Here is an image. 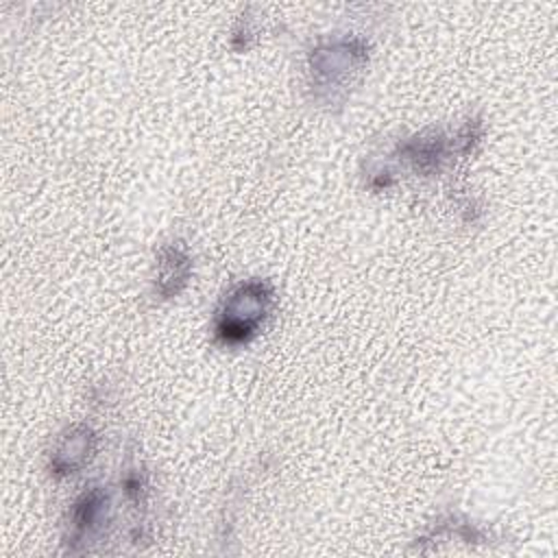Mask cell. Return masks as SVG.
Returning <instances> with one entry per match:
<instances>
[{
    "label": "cell",
    "mask_w": 558,
    "mask_h": 558,
    "mask_svg": "<svg viewBox=\"0 0 558 558\" xmlns=\"http://www.w3.org/2000/svg\"><path fill=\"white\" fill-rule=\"evenodd\" d=\"M368 65V44L362 37L318 39L307 52V87L320 105H342Z\"/></svg>",
    "instance_id": "cell-1"
},
{
    "label": "cell",
    "mask_w": 558,
    "mask_h": 558,
    "mask_svg": "<svg viewBox=\"0 0 558 558\" xmlns=\"http://www.w3.org/2000/svg\"><path fill=\"white\" fill-rule=\"evenodd\" d=\"M111 523V495L105 486H87L70 506L63 545L72 554L92 551Z\"/></svg>",
    "instance_id": "cell-3"
},
{
    "label": "cell",
    "mask_w": 558,
    "mask_h": 558,
    "mask_svg": "<svg viewBox=\"0 0 558 558\" xmlns=\"http://www.w3.org/2000/svg\"><path fill=\"white\" fill-rule=\"evenodd\" d=\"M275 307V288L264 279H246L235 283L220 301L211 333L214 342L225 349L248 344L266 325Z\"/></svg>",
    "instance_id": "cell-2"
},
{
    "label": "cell",
    "mask_w": 558,
    "mask_h": 558,
    "mask_svg": "<svg viewBox=\"0 0 558 558\" xmlns=\"http://www.w3.org/2000/svg\"><path fill=\"white\" fill-rule=\"evenodd\" d=\"M192 255L190 248L174 240L159 248L155 259V277L153 290L159 299H174L183 292L192 277Z\"/></svg>",
    "instance_id": "cell-5"
},
{
    "label": "cell",
    "mask_w": 558,
    "mask_h": 558,
    "mask_svg": "<svg viewBox=\"0 0 558 558\" xmlns=\"http://www.w3.org/2000/svg\"><path fill=\"white\" fill-rule=\"evenodd\" d=\"M98 436L87 423H74L65 427L48 456V469L54 480H65L87 466L96 453Z\"/></svg>",
    "instance_id": "cell-4"
}]
</instances>
